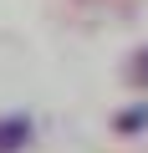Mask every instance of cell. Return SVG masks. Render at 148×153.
Listing matches in <instances>:
<instances>
[{
    "label": "cell",
    "mask_w": 148,
    "mask_h": 153,
    "mask_svg": "<svg viewBox=\"0 0 148 153\" xmlns=\"http://www.w3.org/2000/svg\"><path fill=\"white\" fill-rule=\"evenodd\" d=\"M112 128H118V133H143V128H148V107H128V112H118Z\"/></svg>",
    "instance_id": "cell-3"
},
{
    "label": "cell",
    "mask_w": 148,
    "mask_h": 153,
    "mask_svg": "<svg viewBox=\"0 0 148 153\" xmlns=\"http://www.w3.org/2000/svg\"><path fill=\"white\" fill-rule=\"evenodd\" d=\"M123 82H128V87H138V92H148V46H138V51L128 56V66H123Z\"/></svg>",
    "instance_id": "cell-2"
},
{
    "label": "cell",
    "mask_w": 148,
    "mask_h": 153,
    "mask_svg": "<svg viewBox=\"0 0 148 153\" xmlns=\"http://www.w3.org/2000/svg\"><path fill=\"white\" fill-rule=\"evenodd\" d=\"M31 133H36V123L26 112H5V117H0V153H21L31 143Z\"/></svg>",
    "instance_id": "cell-1"
}]
</instances>
